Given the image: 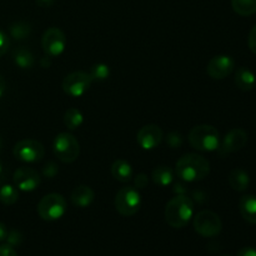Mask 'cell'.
Here are the masks:
<instances>
[{
  "label": "cell",
  "instance_id": "6da1fadb",
  "mask_svg": "<svg viewBox=\"0 0 256 256\" xmlns=\"http://www.w3.org/2000/svg\"><path fill=\"white\" fill-rule=\"evenodd\" d=\"M175 172L185 182H202L210 174V162L202 155L185 154L176 162Z\"/></svg>",
  "mask_w": 256,
  "mask_h": 256
},
{
  "label": "cell",
  "instance_id": "7a4b0ae2",
  "mask_svg": "<svg viewBox=\"0 0 256 256\" xmlns=\"http://www.w3.org/2000/svg\"><path fill=\"white\" fill-rule=\"evenodd\" d=\"M194 216V202L184 194H178L165 206V220L174 229H182Z\"/></svg>",
  "mask_w": 256,
  "mask_h": 256
},
{
  "label": "cell",
  "instance_id": "3957f363",
  "mask_svg": "<svg viewBox=\"0 0 256 256\" xmlns=\"http://www.w3.org/2000/svg\"><path fill=\"white\" fill-rule=\"evenodd\" d=\"M189 142L199 152H215L220 146V134L212 125H196L190 130Z\"/></svg>",
  "mask_w": 256,
  "mask_h": 256
},
{
  "label": "cell",
  "instance_id": "277c9868",
  "mask_svg": "<svg viewBox=\"0 0 256 256\" xmlns=\"http://www.w3.org/2000/svg\"><path fill=\"white\" fill-rule=\"evenodd\" d=\"M36 212L45 222H55L64 216L66 212V200L62 194L52 192L40 199Z\"/></svg>",
  "mask_w": 256,
  "mask_h": 256
},
{
  "label": "cell",
  "instance_id": "5b68a950",
  "mask_svg": "<svg viewBox=\"0 0 256 256\" xmlns=\"http://www.w3.org/2000/svg\"><path fill=\"white\" fill-rule=\"evenodd\" d=\"M55 156L64 164L76 162L80 155V145L76 138L70 132H60L55 136L52 144Z\"/></svg>",
  "mask_w": 256,
  "mask_h": 256
},
{
  "label": "cell",
  "instance_id": "8992f818",
  "mask_svg": "<svg viewBox=\"0 0 256 256\" xmlns=\"http://www.w3.org/2000/svg\"><path fill=\"white\" fill-rule=\"evenodd\" d=\"M114 205L116 212L122 216H132L142 206V196L134 186H124L115 195Z\"/></svg>",
  "mask_w": 256,
  "mask_h": 256
},
{
  "label": "cell",
  "instance_id": "52a82bcc",
  "mask_svg": "<svg viewBox=\"0 0 256 256\" xmlns=\"http://www.w3.org/2000/svg\"><path fill=\"white\" fill-rule=\"evenodd\" d=\"M194 229L204 238H214L222 230V222L219 215L210 210H202L194 216Z\"/></svg>",
  "mask_w": 256,
  "mask_h": 256
},
{
  "label": "cell",
  "instance_id": "ba28073f",
  "mask_svg": "<svg viewBox=\"0 0 256 256\" xmlns=\"http://www.w3.org/2000/svg\"><path fill=\"white\" fill-rule=\"evenodd\" d=\"M12 154L22 162H39L45 155V148L40 142L34 139H24L16 142L12 149Z\"/></svg>",
  "mask_w": 256,
  "mask_h": 256
},
{
  "label": "cell",
  "instance_id": "9c48e42d",
  "mask_svg": "<svg viewBox=\"0 0 256 256\" xmlns=\"http://www.w3.org/2000/svg\"><path fill=\"white\" fill-rule=\"evenodd\" d=\"M42 46L45 55L49 58L59 56L66 48V36L59 28H49L45 30L42 38Z\"/></svg>",
  "mask_w": 256,
  "mask_h": 256
},
{
  "label": "cell",
  "instance_id": "30bf717a",
  "mask_svg": "<svg viewBox=\"0 0 256 256\" xmlns=\"http://www.w3.org/2000/svg\"><path fill=\"white\" fill-rule=\"evenodd\" d=\"M92 80L89 72H72L68 74L62 80V90L72 98H80L89 90Z\"/></svg>",
  "mask_w": 256,
  "mask_h": 256
},
{
  "label": "cell",
  "instance_id": "8fae6325",
  "mask_svg": "<svg viewBox=\"0 0 256 256\" xmlns=\"http://www.w3.org/2000/svg\"><path fill=\"white\" fill-rule=\"evenodd\" d=\"M235 62L229 55H216L206 65V72L215 80H222L234 72Z\"/></svg>",
  "mask_w": 256,
  "mask_h": 256
},
{
  "label": "cell",
  "instance_id": "7c38bea8",
  "mask_svg": "<svg viewBox=\"0 0 256 256\" xmlns=\"http://www.w3.org/2000/svg\"><path fill=\"white\" fill-rule=\"evenodd\" d=\"M14 185L22 192H34L40 185V175L32 168H19L12 175Z\"/></svg>",
  "mask_w": 256,
  "mask_h": 256
},
{
  "label": "cell",
  "instance_id": "4fadbf2b",
  "mask_svg": "<svg viewBox=\"0 0 256 256\" xmlns=\"http://www.w3.org/2000/svg\"><path fill=\"white\" fill-rule=\"evenodd\" d=\"M248 142V134L245 130L242 129H232L225 135L224 140H222V145L219 146V152L222 156H226V155L236 152L242 150V148L246 145Z\"/></svg>",
  "mask_w": 256,
  "mask_h": 256
},
{
  "label": "cell",
  "instance_id": "5bb4252c",
  "mask_svg": "<svg viewBox=\"0 0 256 256\" xmlns=\"http://www.w3.org/2000/svg\"><path fill=\"white\" fill-rule=\"evenodd\" d=\"M162 130L160 126L154 124H149L142 126L136 134V142L139 146L144 150H152L160 145L162 142Z\"/></svg>",
  "mask_w": 256,
  "mask_h": 256
},
{
  "label": "cell",
  "instance_id": "9a60e30c",
  "mask_svg": "<svg viewBox=\"0 0 256 256\" xmlns=\"http://www.w3.org/2000/svg\"><path fill=\"white\" fill-rule=\"evenodd\" d=\"M94 199L95 192L88 185H79L72 190V195H70V200H72V204L78 208H82V209L92 205Z\"/></svg>",
  "mask_w": 256,
  "mask_h": 256
},
{
  "label": "cell",
  "instance_id": "2e32d148",
  "mask_svg": "<svg viewBox=\"0 0 256 256\" xmlns=\"http://www.w3.org/2000/svg\"><path fill=\"white\" fill-rule=\"evenodd\" d=\"M235 84L242 92H250L256 85V76L254 72L246 66H242L235 72Z\"/></svg>",
  "mask_w": 256,
  "mask_h": 256
},
{
  "label": "cell",
  "instance_id": "e0dca14e",
  "mask_svg": "<svg viewBox=\"0 0 256 256\" xmlns=\"http://www.w3.org/2000/svg\"><path fill=\"white\" fill-rule=\"evenodd\" d=\"M239 210L242 219L249 224H256V196L244 195L239 202Z\"/></svg>",
  "mask_w": 256,
  "mask_h": 256
},
{
  "label": "cell",
  "instance_id": "ac0fdd59",
  "mask_svg": "<svg viewBox=\"0 0 256 256\" xmlns=\"http://www.w3.org/2000/svg\"><path fill=\"white\" fill-rule=\"evenodd\" d=\"M112 175L120 182H128L132 179V168L126 160L118 159L112 165Z\"/></svg>",
  "mask_w": 256,
  "mask_h": 256
},
{
  "label": "cell",
  "instance_id": "d6986e66",
  "mask_svg": "<svg viewBox=\"0 0 256 256\" xmlns=\"http://www.w3.org/2000/svg\"><path fill=\"white\" fill-rule=\"evenodd\" d=\"M228 182H229L230 188H232L235 192H245L250 185L249 174L242 169H234L229 174Z\"/></svg>",
  "mask_w": 256,
  "mask_h": 256
},
{
  "label": "cell",
  "instance_id": "ffe728a7",
  "mask_svg": "<svg viewBox=\"0 0 256 256\" xmlns=\"http://www.w3.org/2000/svg\"><path fill=\"white\" fill-rule=\"evenodd\" d=\"M152 179L154 184L159 185V186H169L174 180V172L172 170V168L166 166V165H160L152 170Z\"/></svg>",
  "mask_w": 256,
  "mask_h": 256
},
{
  "label": "cell",
  "instance_id": "44dd1931",
  "mask_svg": "<svg viewBox=\"0 0 256 256\" xmlns=\"http://www.w3.org/2000/svg\"><path fill=\"white\" fill-rule=\"evenodd\" d=\"M14 62L20 69H32L34 66V55L26 48H19L14 52Z\"/></svg>",
  "mask_w": 256,
  "mask_h": 256
},
{
  "label": "cell",
  "instance_id": "7402d4cb",
  "mask_svg": "<svg viewBox=\"0 0 256 256\" xmlns=\"http://www.w3.org/2000/svg\"><path fill=\"white\" fill-rule=\"evenodd\" d=\"M82 122H84V116H82V112L75 108H70L65 112L64 114V124L69 130L74 132V130L79 129L82 126Z\"/></svg>",
  "mask_w": 256,
  "mask_h": 256
},
{
  "label": "cell",
  "instance_id": "603a6c76",
  "mask_svg": "<svg viewBox=\"0 0 256 256\" xmlns=\"http://www.w3.org/2000/svg\"><path fill=\"white\" fill-rule=\"evenodd\" d=\"M232 6L240 16H250L256 12V0H232Z\"/></svg>",
  "mask_w": 256,
  "mask_h": 256
},
{
  "label": "cell",
  "instance_id": "cb8c5ba5",
  "mask_svg": "<svg viewBox=\"0 0 256 256\" xmlns=\"http://www.w3.org/2000/svg\"><path fill=\"white\" fill-rule=\"evenodd\" d=\"M19 200V192L16 186L12 185H2L0 188V202L4 205H14Z\"/></svg>",
  "mask_w": 256,
  "mask_h": 256
},
{
  "label": "cell",
  "instance_id": "d4e9b609",
  "mask_svg": "<svg viewBox=\"0 0 256 256\" xmlns=\"http://www.w3.org/2000/svg\"><path fill=\"white\" fill-rule=\"evenodd\" d=\"M10 35L14 38L15 40H24L32 34V28L28 22H16L14 24L10 25Z\"/></svg>",
  "mask_w": 256,
  "mask_h": 256
},
{
  "label": "cell",
  "instance_id": "484cf974",
  "mask_svg": "<svg viewBox=\"0 0 256 256\" xmlns=\"http://www.w3.org/2000/svg\"><path fill=\"white\" fill-rule=\"evenodd\" d=\"M89 75L90 78H92V82H94V80L104 82V80H106L108 78H109L110 69L106 64H104V62H98V64L92 65V69H90L89 72Z\"/></svg>",
  "mask_w": 256,
  "mask_h": 256
},
{
  "label": "cell",
  "instance_id": "4316f807",
  "mask_svg": "<svg viewBox=\"0 0 256 256\" xmlns=\"http://www.w3.org/2000/svg\"><path fill=\"white\" fill-rule=\"evenodd\" d=\"M166 142L170 148L172 149H176V148H180L182 145V136L180 132H172L168 134L166 136Z\"/></svg>",
  "mask_w": 256,
  "mask_h": 256
},
{
  "label": "cell",
  "instance_id": "83f0119b",
  "mask_svg": "<svg viewBox=\"0 0 256 256\" xmlns=\"http://www.w3.org/2000/svg\"><path fill=\"white\" fill-rule=\"evenodd\" d=\"M5 242H6V244L12 245V248L19 246L22 242V234L20 232H18V230H10L8 232V236Z\"/></svg>",
  "mask_w": 256,
  "mask_h": 256
},
{
  "label": "cell",
  "instance_id": "f1b7e54d",
  "mask_svg": "<svg viewBox=\"0 0 256 256\" xmlns=\"http://www.w3.org/2000/svg\"><path fill=\"white\" fill-rule=\"evenodd\" d=\"M58 172H59V168L54 162H48L42 168V175L46 179H52L58 174Z\"/></svg>",
  "mask_w": 256,
  "mask_h": 256
},
{
  "label": "cell",
  "instance_id": "f546056e",
  "mask_svg": "<svg viewBox=\"0 0 256 256\" xmlns=\"http://www.w3.org/2000/svg\"><path fill=\"white\" fill-rule=\"evenodd\" d=\"M148 182H149V179H148L146 175L142 174V172H140V174H138L134 178V188L138 190L146 188Z\"/></svg>",
  "mask_w": 256,
  "mask_h": 256
},
{
  "label": "cell",
  "instance_id": "4dcf8cb0",
  "mask_svg": "<svg viewBox=\"0 0 256 256\" xmlns=\"http://www.w3.org/2000/svg\"><path fill=\"white\" fill-rule=\"evenodd\" d=\"M9 44L10 42H9V38H8V35L5 34L2 30H0V58L8 52V49H9Z\"/></svg>",
  "mask_w": 256,
  "mask_h": 256
},
{
  "label": "cell",
  "instance_id": "1f68e13d",
  "mask_svg": "<svg viewBox=\"0 0 256 256\" xmlns=\"http://www.w3.org/2000/svg\"><path fill=\"white\" fill-rule=\"evenodd\" d=\"M0 256H18L14 248L9 244L0 245Z\"/></svg>",
  "mask_w": 256,
  "mask_h": 256
},
{
  "label": "cell",
  "instance_id": "d6a6232c",
  "mask_svg": "<svg viewBox=\"0 0 256 256\" xmlns=\"http://www.w3.org/2000/svg\"><path fill=\"white\" fill-rule=\"evenodd\" d=\"M248 42H249V48L252 52L256 55V24L252 26V29L250 30L249 39H248Z\"/></svg>",
  "mask_w": 256,
  "mask_h": 256
},
{
  "label": "cell",
  "instance_id": "836d02e7",
  "mask_svg": "<svg viewBox=\"0 0 256 256\" xmlns=\"http://www.w3.org/2000/svg\"><path fill=\"white\" fill-rule=\"evenodd\" d=\"M236 256H256V249L250 246L242 248V249H240L239 252H238Z\"/></svg>",
  "mask_w": 256,
  "mask_h": 256
},
{
  "label": "cell",
  "instance_id": "e575fe53",
  "mask_svg": "<svg viewBox=\"0 0 256 256\" xmlns=\"http://www.w3.org/2000/svg\"><path fill=\"white\" fill-rule=\"evenodd\" d=\"M8 232H9V230H8L6 225H5L4 222H0V242H5V240H6Z\"/></svg>",
  "mask_w": 256,
  "mask_h": 256
},
{
  "label": "cell",
  "instance_id": "d590c367",
  "mask_svg": "<svg viewBox=\"0 0 256 256\" xmlns=\"http://www.w3.org/2000/svg\"><path fill=\"white\" fill-rule=\"evenodd\" d=\"M55 2V0H36V4L40 8H50Z\"/></svg>",
  "mask_w": 256,
  "mask_h": 256
},
{
  "label": "cell",
  "instance_id": "8d00e7d4",
  "mask_svg": "<svg viewBox=\"0 0 256 256\" xmlns=\"http://www.w3.org/2000/svg\"><path fill=\"white\" fill-rule=\"evenodd\" d=\"M5 92H6V82H5L4 78L0 75V99H2V96H4Z\"/></svg>",
  "mask_w": 256,
  "mask_h": 256
},
{
  "label": "cell",
  "instance_id": "74e56055",
  "mask_svg": "<svg viewBox=\"0 0 256 256\" xmlns=\"http://www.w3.org/2000/svg\"><path fill=\"white\" fill-rule=\"evenodd\" d=\"M50 59H52V58H49V56H46V55H45V56L42 59V62H40L42 66V68H48V66H49V65H50Z\"/></svg>",
  "mask_w": 256,
  "mask_h": 256
},
{
  "label": "cell",
  "instance_id": "f35d334b",
  "mask_svg": "<svg viewBox=\"0 0 256 256\" xmlns=\"http://www.w3.org/2000/svg\"><path fill=\"white\" fill-rule=\"evenodd\" d=\"M2 162H0V176H2Z\"/></svg>",
  "mask_w": 256,
  "mask_h": 256
},
{
  "label": "cell",
  "instance_id": "ab89813d",
  "mask_svg": "<svg viewBox=\"0 0 256 256\" xmlns=\"http://www.w3.org/2000/svg\"><path fill=\"white\" fill-rule=\"evenodd\" d=\"M2 139H0V150H2Z\"/></svg>",
  "mask_w": 256,
  "mask_h": 256
},
{
  "label": "cell",
  "instance_id": "60d3db41",
  "mask_svg": "<svg viewBox=\"0 0 256 256\" xmlns=\"http://www.w3.org/2000/svg\"><path fill=\"white\" fill-rule=\"evenodd\" d=\"M222 256H230V255H222Z\"/></svg>",
  "mask_w": 256,
  "mask_h": 256
}]
</instances>
